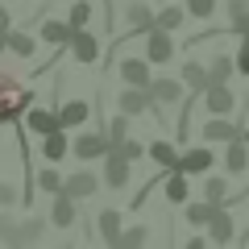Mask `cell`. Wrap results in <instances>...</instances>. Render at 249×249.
<instances>
[{
  "label": "cell",
  "mask_w": 249,
  "mask_h": 249,
  "mask_svg": "<svg viewBox=\"0 0 249 249\" xmlns=\"http://www.w3.org/2000/svg\"><path fill=\"white\" fill-rule=\"evenodd\" d=\"M25 104H29V96L17 88V79H13L9 71H0V124H4V121H17Z\"/></svg>",
  "instance_id": "obj_1"
},
{
  "label": "cell",
  "mask_w": 249,
  "mask_h": 249,
  "mask_svg": "<svg viewBox=\"0 0 249 249\" xmlns=\"http://www.w3.org/2000/svg\"><path fill=\"white\" fill-rule=\"evenodd\" d=\"M116 108H121V112H129V116H137V112H150V108H158V100H154L150 88H133V83H129V88L116 96Z\"/></svg>",
  "instance_id": "obj_2"
},
{
  "label": "cell",
  "mask_w": 249,
  "mask_h": 249,
  "mask_svg": "<svg viewBox=\"0 0 249 249\" xmlns=\"http://www.w3.org/2000/svg\"><path fill=\"white\" fill-rule=\"evenodd\" d=\"M145 58H150V62H170V58H175V42H170V29L154 25L150 34H145Z\"/></svg>",
  "instance_id": "obj_3"
},
{
  "label": "cell",
  "mask_w": 249,
  "mask_h": 249,
  "mask_svg": "<svg viewBox=\"0 0 249 249\" xmlns=\"http://www.w3.org/2000/svg\"><path fill=\"white\" fill-rule=\"evenodd\" d=\"M104 187H112V191L129 187V158H124L121 150H108L104 154Z\"/></svg>",
  "instance_id": "obj_4"
},
{
  "label": "cell",
  "mask_w": 249,
  "mask_h": 249,
  "mask_svg": "<svg viewBox=\"0 0 249 249\" xmlns=\"http://www.w3.org/2000/svg\"><path fill=\"white\" fill-rule=\"evenodd\" d=\"M112 150V142H108V137H100V133H79L71 142V154L79 162H88V158H104V154Z\"/></svg>",
  "instance_id": "obj_5"
},
{
  "label": "cell",
  "mask_w": 249,
  "mask_h": 249,
  "mask_svg": "<svg viewBox=\"0 0 249 249\" xmlns=\"http://www.w3.org/2000/svg\"><path fill=\"white\" fill-rule=\"evenodd\" d=\"M232 104H237V100H232L229 83H208V88H204V108H208L212 116H229Z\"/></svg>",
  "instance_id": "obj_6"
},
{
  "label": "cell",
  "mask_w": 249,
  "mask_h": 249,
  "mask_svg": "<svg viewBox=\"0 0 249 249\" xmlns=\"http://www.w3.org/2000/svg\"><path fill=\"white\" fill-rule=\"evenodd\" d=\"M67 50H71L75 62H96V58H100V42L88 34V29H75L71 42H67Z\"/></svg>",
  "instance_id": "obj_7"
},
{
  "label": "cell",
  "mask_w": 249,
  "mask_h": 249,
  "mask_svg": "<svg viewBox=\"0 0 249 249\" xmlns=\"http://www.w3.org/2000/svg\"><path fill=\"white\" fill-rule=\"evenodd\" d=\"M62 191H67V196H75V199L83 204V199H91V196L100 191V178L91 175V170H75V175L62 183Z\"/></svg>",
  "instance_id": "obj_8"
},
{
  "label": "cell",
  "mask_w": 249,
  "mask_h": 249,
  "mask_svg": "<svg viewBox=\"0 0 249 249\" xmlns=\"http://www.w3.org/2000/svg\"><path fill=\"white\" fill-rule=\"evenodd\" d=\"M75 208H79V199L67 196V191H58L54 204H50V224H54V229H71V224H75Z\"/></svg>",
  "instance_id": "obj_9"
},
{
  "label": "cell",
  "mask_w": 249,
  "mask_h": 249,
  "mask_svg": "<svg viewBox=\"0 0 249 249\" xmlns=\"http://www.w3.org/2000/svg\"><path fill=\"white\" fill-rule=\"evenodd\" d=\"M224 170L229 175H245L249 170V142L245 137H232L229 150H224Z\"/></svg>",
  "instance_id": "obj_10"
},
{
  "label": "cell",
  "mask_w": 249,
  "mask_h": 249,
  "mask_svg": "<svg viewBox=\"0 0 249 249\" xmlns=\"http://www.w3.org/2000/svg\"><path fill=\"white\" fill-rule=\"evenodd\" d=\"M245 129H237L232 121H224V116H212V121H204V129H199V137L204 142H232V137H241Z\"/></svg>",
  "instance_id": "obj_11"
},
{
  "label": "cell",
  "mask_w": 249,
  "mask_h": 249,
  "mask_svg": "<svg viewBox=\"0 0 249 249\" xmlns=\"http://www.w3.org/2000/svg\"><path fill=\"white\" fill-rule=\"evenodd\" d=\"M212 158H216V150H208V145L183 150V162H178V170H187V175H204V170H212Z\"/></svg>",
  "instance_id": "obj_12"
},
{
  "label": "cell",
  "mask_w": 249,
  "mask_h": 249,
  "mask_svg": "<svg viewBox=\"0 0 249 249\" xmlns=\"http://www.w3.org/2000/svg\"><path fill=\"white\" fill-rule=\"evenodd\" d=\"M121 79L133 83V88H150V58H124L121 62Z\"/></svg>",
  "instance_id": "obj_13"
},
{
  "label": "cell",
  "mask_w": 249,
  "mask_h": 249,
  "mask_svg": "<svg viewBox=\"0 0 249 249\" xmlns=\"http://www.w3.org/2000/svg\"><path fill=\"white\" fill-rule=\"evenodd\" d=\"M58 116H62V129H83L88 116H91V104L88 100H71V104L58 108Z\"/></svg>",
  "instance_id": "obj_14"
},
{
  "label": "cell",
  "mask_w": 249,
  "mask_h": 249,
  "mask_svg": "<svg viewBox=\"0 0 249 249\" xmlns=\"http://www.w3.org/2000/svg\"><path fill=\"white\" fill-rule=\"evenodd\" d=\"M25 124L34 129V133L46 137V133H54V129H62V116L54 112V108H34V112L25 116Z\"/></svg>",
  "instance_id": "obj_15"
},
{
  "label": "cell",
  "mask_w": 249,
  "mask_h": 249,
  "mask_svg": "<svg viewBox=\"0 0 249 249\" xmlns=\"http://www.w3.org/2000/svg\"><path fill=\"white\" fill-rule=\"evenodd\" d=\"M96 220H100V237H104V245L116 249V245H121V232H124L121 229V212H116V208H104Z\"/></svg>",
  "instance_id": "obj_16"
},
{
  "label": "cell",
  "mask_w": 249,
  "mask_h": 249,
  "mask_svg": "<svg viewBox=\"0 0 249 249\" xmlns=\"http://www.w3.org/2000/svg\"><path fill=\"white\" fill-rule=\"evenodd\" d=\"M150 91H154V100H158V104H178V100H183V91H187V83H183V79H154Z\"/></svg>",
  "instance_id": "obj_17"
},
{
  "label": "cell",
  "mask_w": 249,
  "mask_h": 249,
  "mask_svg": "<svg viewBox=\"0 0 249 249\" xmlns=\"http://www.w3.org/2000/svg\"><path fill=\"white\" fill-rule=\"evenodd\" d=\"M208 237H212L216 245H229V241H232V216L224 212V204L216 208V216L208 220Z\"/></svg>",
  "instance_id": "obj_18"
},
{
  "label": "cell",
  "mask_w": 249,
  "mask_h": 249,
  "mask_svg": "<svg viewBox=\"0 0 249 249\" xmlns=\"http://www.w3.org/2000/svg\"><path fill=\"white\" fill-rule=\"evenodd\" d=\"M42 237H46V220L42 216H29V220L17 224V241H13V245H37Z\"/></svg>",
  "instance_id": "obj_19"
},
{
  "label": "cell",
  "mask_w": 249,
  "mask_h": 249,
  "mask_svg": "<svg viewBox=\"0 0 249 249\" xmlns=\"http://www.w3.org/2000/svg\"><path fill=\"white\" fill-rule=\"evenodd\" d=\"M129 29H137V34H150L154 25H158V13H150V4H129Z\"/></svg>",
  "instance_id": "obj_20"
},
{
  "label": "cell",
  "mask_w": 249,
  "mask_h": 249,
  "mask_svg": "<svg viewBox=\"0 0 249 249\" xmlns=\"http://www.w3.org/2000/svg\"><path fill=\"white\" fill-rule=\"evenodd\" d=\"M183 83H187V91H199L204 96V88L212 83V71L199 67V62H183Z\"/></svg>",
  "instance_id": "obj_21"
},
{
  "label": "cell",
  "mask_w": 249,
  "mask_h": 249,
  "mask_svg": "<svg viewBox=\"0 0 249 249\" xmlns=\"http://www.w3.org/2000/svg\"><path fill=\"white\" fill-rule=\"evenodd\" d=\"M62 154H71V142H67V133H62V129L46 133V142H42V158H46V162H58Z\"/></svg>",
  "instance_id": "obj_22"
},
{
  "label": "cell",
  "mask_w": 249,
  "mask_h": 249,
  "mask_svg": "<svg viewBox=\"0 0 249 249\" xmlns=\"http://www.w3.org/2000/svg\"><path fill=\"white\" fill-rule=\"evenodd\" d=\"M150 158L158 162L162 170H178V162H183V154H178V150H175L170 142H154V145H150Z\"/></svg>",
  "instance_id": "obj_23"
},
{
  "label": "cell",
  "mask_w": 249,
  "mask_h": 249,
  "mask_svg": "<svg viewBox=\"0 0 249 249\" xmlns=\"http://www.w3.org/2000/svg\"><path fill=\"white\" fill-rule=\"evenodd\" d=\"M216 208L220 204H212V199H204V204H183V220L187 224H208L216 216Z\"/></svg>",
  "instance_id": "obj_24"
},
{
  "label": "cell",
  "mask_w": 249,
  "mask_h": 249,
  "mask_svg": "<svg viewBox=\"0 0 249 249\" xmlns=\"http://www.w3.org/2000/svg\"><path fill=\"white\" fill-rule=\"evenodd\" d=\"M166 199L170 204H187V170H170L166 175Z\"/></svg>",
  "instance_id": "obj_25"
},
{
  "label": "cell",
  "mask_w": 249,
  "mask_h": 249,
  "mask_svg": "<svg viewBox=\"0 0 249 249\" xmlns=\"http://www.w3.org/2000/svg\"><path fill=\"white\" fill-rule=\"evenodd\" d=\"M229 17H232V34L245 37L249 34V0H229Z\"/></svg>",
  "instance_id": "obj_26"
},
{
  "label": "cell",
  "mask_w": 249,
  "mask_h": 249,
  "mask_svg": "<svg viewBox=\"0 0 249 249\" xmlns=\"http://www.w3.org/2000/svg\"><path fill=\"white\" fill-rule=\"evenodd\" d=\"M71 34H75V29H71V21H42V37H46V42H71Z\"/></svg>",
  "instance_id": "obj_27"
},
{
  "label": "cell",
  "mask_w": 249,
  "mask_h": 249,
  "mask_svg": "<svg viewBox=\"0 0 249 249\" xmlns=\"http://www.w3.org/2000/svg\"><path fill=\"white\" fill-rule=\"evenodd\" d=\"M34 183L42 187L46 196H58V191H62V183H67V178H62L58 170H54V162H50V166H46V170H37V178H34Z\"/></svg>",
  "instance_id": "obj_28"
},
{
  "label": "cell",
  "mask_w": 249,
  "mask_h": 249,
  "mask_svg": "<svg viewBox=\"0 0 249 249\" xmlns=\"http://www.w3.org/2000/svg\"><path fill=\"white\" fill-rule=\"evenodd\" d=\"M208 71H212V83H229L232 71H237V58H229V54H216Z\"/></svg>",
  "instance_id": "obj_29"
},
{
  "label": "cell",
  "mask_w": 249,
  "mask_h": 249,
  "mask_svg": "<svg viewBox=\"0 0 249 249\" xmlns=\"http://www.w3.org/2000/svg\"><path fill=\"white\" fill-rule=\"evenodd\" d=\"M67 21H71V29H88V21H91V0H75L71 13H67Z\"/></svg>",
  "instance_id": "obj_30"
},
{
  "label": "cell",
  "mask_w": 249,
  "mask_h": 249,
  "mask_svg": "<svg viewBox=\"0 0 249 249\" xmlns=\"http://www.w3.org/2000/svg\"><path fill=\"white\" fill-rule=\"evenodd\" d=\"M9 37V54H17V58H29V54H34V37L29 34H17V29H13V34H4Z\"/></svg>",
  "instance_id": "obj_31"
},
{
  "label": "cell",
  "mask_w": 249,
  "mask_h": 249,
  "mask_svg": "<svg viewBox=\"0 0 249 249\" xmlns=\"http://www.w3.org/2000/svg\"><path fill=\"white\" fill-rule=\"evenodd\" d=\"M124 137H129V112L112 116V124H108V142H112V145H121Z\"/></svg>",
  "instance_id": "obj_32"
},
{
  "label": "cell",
  "mask_w": 249,
  "mask_h": 249,
  "mask_svg": "<svg viewBox=\"0 0 249 249\" xmlns=\"http://www.w3.org/2000/svg\"><path fill=\"white\" fill-rule=\"evenodd\" d=\"M204 199L224 204V199H229V183H224V178H208V183H204Z\"/></svg>",
  "instance_id": "obj_33"
},
{
  "label": "cell",
  "mask_w": 249,
  "mask_h": 249,
  "mask_svg": "<svg viewBox=\"0 0 249 249\" xmlns=\"http://www.w3.org/2000/svg\"><path fill=\"white\" fill-rule=\"evenodd\" d=\"M158 25H162V29H178V25H183V9H178L175 0H170L166 9L158 13Z\"/></svg>",
  "instance_id": "obj_34"
},
{
  "label": "cell",
  "mask_w": 249,
  "mask_h": 249,
  "mask_svg": "<svg viewBox=\"0 0 249 249\" xmlns=\"http://www.w3.org/2000/svg\"><path fill=\"white\" fill-rule=\"evenodd\" d=\"M145 241H150V232H145V229H124L116 249H137V245H145Z\"/></svg>",
  "instance_id": "obj_35"
},
{
  "label": "cell",
  "mask_w": 249,
  "mask_h": 249,
  "mask_svg": "<svg viewBox=\"0 0 249 249\" xmlns=\"http://www.w3.org/2000/svg\"><path fill=\"white\" fill-rule=\"evenodd\" d=\"M112 150H121V154H124V158H129V162H137V158H145V154H150V150H145L142 142H129V137H124L121 145H112Z\"/></svg>",
  "instance_id": "obj_36"
},
{
  "label": "cell",
  "mask_w": 249,
  "mask_h": 249,
  "mask_svg": "<svg viewBox=\"0 0 249 249\" xmlns=\"http://www.w3.org/2000/svg\"><path fill=\"white\" fill-rule=\"evenodd\" d=\"M17 224L21 220H13L9 212H0V241H9V245H13V241H17Z\"/></svg>",
  "instance_id": "obj_37"
},
{
  "label": "cell",
  "mask_w": 249,
  "mask_h": 249,
  "mask_svg": "<svg viewBox=\"0 0 249 249\" xmlns=\"http://www.w3.org/2000/svg\"><path fill=\"white\" fill-rule=\"evenodd\" d=\"M216 0H187V17H212Z\"/></svg>",
  "instance_id": "obj_38"
},
{
  "label": "cell",
  "mask_w": 249,
  "mask_h": 249,
  "mask_svg": "<svg viewBox=\"0 0 249 249\" xmlns=\"http://www.w3.org/2000/svg\"><path fill=\"white\" fill-rule=\"evenodd\" d=\"M237 71L249 75V34L241 37V46H237Z\"/></svg>",
  "instance_id": "obj_39"
},
{
  "label": "cell",
  "mask_w": 249,
  "mask_h": 249,
  "mask_svg": "<svg viewBox=\"0 0 249 249\" xmlns=\"http://www.w3.org/2000/svg\"><path fill=\"white\" fill-rule=\"evenodd\" d=\"M9 204H17V187H13V183H0V208H9Z\"/></svg>",
  "instance_id": "obj_40"
},
{
  "label": "cell",
  "mask_w": 249,
  "mask_h": 249,
  "mask_svg": "<svg viewBox=\"0 0 249 249\" xmlns=\"http://www.w3.org/2000/svg\"><path fill=\"white\" fill-rule=\"evenodd\" d=\"M0 34H13V17H9V9L0 4Z\"/></svg>",
  "instance_id": "obj_41"
},
{
  "label": "cell",
  "mask_w": 249,
  "mask_h": 249,
  "mask_svg": "<svg viewBox=\"0 0 249 249\" xmlns=\"http://www.w3.org/2000/svg\"><path fill=\"white\" fill-rule=\"evenodd\" d=\"M4 50H9V37H4V34H0V54H4Z\"/></svg>",
  "instance_id": "obj_42"
},
{
  "label": "cell",
  "mask_w": 249,
  "mask_h": 249,
  "mask_svg": "<svg viewBox=\"0 0 249 249\" xmlns=\"http://www.w3.org/2000/svg\"><path fill=\"white\" fill-rule=\"evenodd\" d=\"M241 137H245V142H249V129H245V133H241Z\"/></svg>",
  "instance_id": "obj_43"
}]
</instances>
